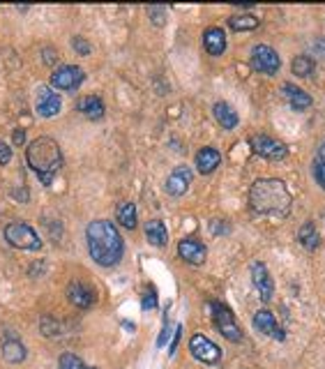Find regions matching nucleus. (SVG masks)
I'll return each mask as SVG.
<instances>
[{
	"label": "nucleus",
	"mask_w": 325,
	"mask_h": 369,
	"mask_svg": "<svg viewBox=\"0 0 325 369\" xmlns=\"http://www.w3.org/2000/svg\"><path fill=\"white\" fill-rule=\"evenodd\" d=\"M293 196L277 178H258L250 189V208L261 217L284 219L291 213Z\"/></svg>",
	"instance_id": "f257e3e1"
},
{
	"label": "nucleus",
	"mask_w": 325,
	"mask_h": 369,
	"mask_svg": "<svg viewBox=\"0 0 325 369\" xmlns=\"http://www.w3.org/2000/svg\"><path fill=\"white\" fill-rule=\"evenodd\" d=\"M86 240H88V252H91L93 261L101 268H111L123 259L125 243L113 222L108 219H95L86 228Z\"/></svg>",
	"instance_id": "f03ea898"
},
{
	"label": "nucleus",
	"mask_w": 325,
	"mask_h": 369,
	"mask_svg": "<svg viewBox=\"0 0 325 369\" xmlns=\"http://www.w3.org/2000/svg\"><path fill=\"white\" fill-rule=\"evenodd\" d=\"M25 160H28V167L42 178L44 184H51V178L58 174L62 167V150L58 141L49 136H40L33 143H28Z\"/></svg>",
	"instance_id": "7ed1b4c3"
},
{
	"label": "nucleus",
	"mask_w": 325,
	"mask_h": 369,
	"mask_svg": "<svg viewBox=\"0 0 325 369\" xmlns=\"http://www.w3.org/2000/svg\"><path fill=\"white\" fill-rule=\"evenodd\" d=\"M5 240L16 247V250H40L42 247V240L37 238V233L30 228L28 224H23V222H10L8 226H5Z\"/></svg>",
	"instance_id": "20e7f679"
},
{
	"label": "nucleus",
	"mask_w": 325,
	"mask_h": 369,
	"mask_svg": "<svg viewBox=\"0 0 325 369\" xmlns=\"http://www.w3.org/2000/svg\"><path fill=\"white\" fill-rule=\"evenodd\" d=\"M210 309H213V319H215L217 330H219V333L224 335L228 342L238 344V342L242 340V328L235 323L233 311L228 309L226 305H221V302H210Z\"/></svg>",
	"instance_id": "39448f33"
},
{
	"label": "nucleus",
	"mask_w": 325,
	"mask_h": 369,
	"mask_svg": "<svg viewBox=\"0 0 325 369\" xmlns=\"http://www.w3.org/2000/svg\"><path fill=\"white\" fill-rule=\"evenodd\" d=\"M250 62H252V69H256L261 74H277L279 67H282V58L279 53L272 47L267 44H256L252 49V56H250Z\"/></svg>",
	"instance_id": "423d86ee"
},
{
	"label": "nucleus",
	"mask_w": 325,
	"mask_h": 369,
	"mask_svg": "<svg viewBox=\"0 0 325 369\" xmlns=\"http://www.w3.org/2000/svg\"><path fill=\"white\" fill-rule=\"evenodd\" d=\"M250 145H252V150L256 152L258 157L270 160V162H279V160H284V157L289 155V148H286L282 141H277V139H272V136H265V134L252 136Z\"/></svg>",
	"instance_id": "0eeeda50"
},
{
	"label": "nucleus",
	"mask_w": 325,
	"mask_h": 369,
	"mask_svg": "<svg viewBox=\"0 0 325 369\" xmlns=\"http://www.w3.org/2000/svg\"><path fill=\"white\" fill-rule=\"evenodd\" d=\"M84 81H86L84 69L74 65H62L51 74V86H53L56 91H65V93H74Z\"/></svg>",
	"instance_id": "6e6552de"
},
{
	"label": "nucleus",
	"mask_w": 325,
	"mask_h": 369,
	"mask_svg": "<svg viewBox=\"0 0 325 369\" xmlns=\"http://www.w3.org/2000/svg\"><path fill=\"white\" fill-rule=\"evenodd\" d=\"M189 351L203 365H217L221 360V348L213 340H208L206 335H194L189 340Z\"/></svg>",
	"instance_id": "1a4fd4ad"
},
{
	"label": "nucleus",
	"mask_w": 325,
	"mask_h": 369,
	"mask_svg": "<svg viewBox=\"0 0 325 369\" xmlns=\"http://www.w3.org/2000/svg\"><path fill=\"white\" fill-rule=\"evenodd\" d=\"M250 270H252V282L258 289L261 300L270 302L272 296H275V282H272V277H270V272H267L265 263H258V261H256V263H252Z\"/></svg>",
	"instance_id": "9d476101"
},
{
	"label": "nucleus",
	"mask_w": 325,
	"mask_h": 369,
	"mask_svg": "<svg viewBox=\"0 0 325 369\" xmlns=\"http://www.w3.org/2000/svg\"><path fill=\"white\" fill-rule=\"evenodd\" d=\"M178 254L182 261H187L189 265H201L208 257V247L196 238H182L178 243Z\"/></svg>",
	"instance_id": "9b49d317"
},
{
	"label": "nucleus",
	"mask_w": 325,
	"mask_h": 369,
	"mask_svg": "<svg viewBox=\"0 0 325 369\" xmlns=\"http://www.w3.org/2000/svg\"><path fill=\"white\" fill-rule=\"evenodd\" d=\"M192 169L184 167V164H180V167H176L173 171H171V176L167 178V192L171 196H182L187 194L189 184H192Z\"/></svg>",
	"instance_id": "f8f14e48"
},
{
	"label": "nucleus",
	"mask_w": 325,
	"mask_h": 369,
	"mask_svg": "<svg viewBox=\"0 0 325 369\" xmlns=\"http://www.w3.org/2000/svg\"><path fill=\"white\" fill-rule=\"evenodd\" d=\"M254 328H256L258 333H263L267 337H272V340H277V342L286 340L282 326H279L277 319L272 316V311H267V309H258L256 314H254Z\"/></svg>",
	"instance_id": "ddd939ff"
},
{
	"label": "nucleus",
	"mask_w": 325,
	"mask_h": 369,
	"mask_svg": "<svg viewBox=\"0 0 325 369\" xmlns=\"http://www.w3.org/2000/svg\"><path fill=\"white\" fill-rule=\"evenodd\" d=\"M62 102L58 97V93H53L51 88H40L37 91V102H35V109L42 118H53L60 113Z\"/></svg>",
	"instance_id": "4468645a"
},
{
	"label": "nucleus",
	"mask_w": 325,
	"mask_h": 369,
	"mask_svg": "<svg viewBox=\"0 0 325 369\" xmlns=\"http://www.w3.org/2000/svg\"><path fill=\"white\" fill-rule=\"evenodd\" d=\"M219 164H221V152L217 148L206 145V148H201L199 152H196V169H199V174H203V176L213 174Z\"/></svg>",
	"instance_id": "2eb2a0df"
},
{
	"label": "nucleus",
	"mask_w": 325,
	"mask_h": 369,
	"mask_svg": "<svg viewBox=\"0 0 325 369\" xmlns=\"http://www.w3.org/2000/svg\"><path fill=\"white\" fill-rule=\"evenodd\" d=\"M203 47L210 56H221L226 51V33L221 28H208L206 33H203Z\"/></svg>",
	"instance_id": "dca6fc26"
},
{
	"label": "nucleus",
	"mask_w": 325,
	"mask_h": 369,
	"mask_svg": "<svg viewBox=\"0 0 325 369\" xmlns=\"http://www.w3.org/2000/svg\"><path fill=\"white\" fill-rule=\"evenodd\" d=\"M67 298H69V302H72L74 307H79V309H88L95 302L93 291L88 289L86 284H81V282H72L67 286Z\"/></svg>",
	"instance_id": "f3484780"
},
{
	"label": "nucleus",
	"mask_w": 325,
	"mask_h": 369,
	"mask_svg": "<svg viewBox=\"0 0 325 369\" xmlns=\"http://www.w3.org/2000/svg\"><path fill=\"white\" fill-rule=\"evenodd\" d=\"M282 93H284L286 102L291 104V109L304 111V109H309V106H311V97L302 91V88H298V86H293V84H284Z\"/></svg>",
	"instance_id": "a211bd4d"
},
{
	"label": "nucleus",
	"mask_w": 325,
	"mask_h": 369,
	"mask_svg": "<svg viewBox=\"0 0 325 369\" xmlns=\"http://www.w3.org/2000/svg\"><path fill=\"white\" fill-rule=\"evenodd\" d=\"M213 113H215V120L221 125V130H235L240 123L238 113L233 111L231 104H226V102H217L213 106Z\"/></svg>",
	"instance_id": "6ab92c4d"
},
{
	"label": "nucleus",
	"mask_w": 325,
	"mask_h": 369,
	"mask_svg": "<svg viewBox=\"0 0 325 369\" xmlns=\"http://www.w3.org/2000/svg\"><path fill=\"white\" fill-rule=\"evenodd\" d=\"M145 238L152 247H164L169 243V231L162 219H150L145 222Z\"/></svg>",
	"instance_id": "aec40b11"
},
{
	"label": "nucleus",
	"mask_w": 325,
	"mask_h": 369,
	"mask_svg": "<svg viewBox=\"0 0 325 369\" xmlns=\"http://www.w3.org/2000/svg\"><path fill=\"white\" fill-rule=\"evenodd\" d=\"M79 111L84 113L86 118L99 120L104 116V102H101L97 95H86V97L79 99Z\"/></svg>",
	"instance_id": "412c9836"
},
{
	"label": "nucleus",
	"mask_w": 325,
	"mask_h": 369,
	"mask_svg": "<svg viewBox=\"0 0 325 369\" xmlns=\"http://www.w3.org/2000/svg\"><path fill=\"white\" fill-rule=\"evenodd\" d=\"M3 358L12 362V365H19L25 358V346L19 340H14V337H8L3 342Z\"/></svg>",
	"instance_id": "4be33fe9"
},
{
	"label": "nucleus",
	"mask_w": 325,
	"mask_h": 369,
	"mask_svg": "<svg viewBox=\"0 0 325 369\" xmlns=\"http://www.w3.org/2000/svg\"><path fill=\"white\" fill-rule=\"evenodd\" d=\"M298 240H300V245L304 247V250H316L318 243H321V235H318L314 222H304V224L300 226V231H298Z\"/></svg>",
	"instance_id": "5701e85b"
},
{
	"label": "nucleus",
	"mask_w": 325,
	"mask_h": 369,
	"mask_svg": "<svg viewBox=\"0 0 325 369\" xmlns=\"http://www.w3.org/2000/svg\"><path fill=\"white\" fill-rule=\"evenodd\" d=\"M314 69H316V62L311 56H298V58H293V62H291V72L296 76H300V79L311 76Z\"/></svg>",
	"instance_id": "b1692460"
},
{
	"label": "nucleus",
	"mask_w": 325,
	"mask_h": 369,
	"mask_svg": "<svg viewBox=\"0 0 325 369\" xmlns=\"http://www.w3.org/2000/svg\"><path fill=\"white\" fill-rule=\"evenodd\" d=\"M258 16L254 14H233L228 19V25L235 30V33H242V30H256L258 28Z\"/></svg>",
	"instance_id": "393cba45"
},
{
	"label": "nucleus",
	"mask_w": 325,
	"mask_h": 369,
	"mask_svg": "<svg viewBox=\"0 0 325 369\" xmlns=\"http://www.w3.org/2000/svg\"><path fill=\"white\" fill-rule=\"evenodd\" d=\"M118 222L125 228H136V206H134V203H120Z\"/></svg>",
	"instance_id": "a878e982"
},
{
	"label": "nucleus",
	"mask_w": 325,
	"mask_h": 369,
	"mask_svg": "<svg viewBox=\"0 0 325 369\" xmlns=\"http://www.w3.org/2000/svg\"><path fill=\"white\" fill-rule=\"evenodd\" d=\"M314 178H316V182L321 184V189H325V143L316 150V157H314Z\"/></svg>",
	"instance_id": "bb28decb"
},
{
	"label": "nucleus",
	"mask_w": 325,
	"mask_h": 369,
	"mask_svg": "<svg viewBox=\"0 0 325 369\" xmlns=\"http://www.w3.org/2000/svg\"><path fill=\"white\" fill-rule=\"evenodd\" d=\"M58 369H88L84 365V360L74 353H62L60 360H58Z\"/></svg>",
	"instance_id": "cd10ccee"
},
{
	"label": "nucleus",
	"mask_w": 325,
	"mask_h": 369,
	"mask_svg": "<svg viewBox=\"0 0 325 369\" xmlns=\"http://www.w3.org/2000/svg\"><path fill=\"white\" fill-rule=\"evenodd\" d=\"M148 14H150L152 23H155V25H164V23H167V8L152 5V8H148Z\"/></svg>",
	"instance_id": "c85d7f7f"
},
{
	"label": "nucleus",
	"mask_w": 325,
	"mask_h": 369,
	"mask_svg": "<svg viewBox=\"0 0 325 369\" xmlns=\"http://www.w3.org/2000/svg\"><path fill=\"white\" fill-rule=\"evenodd\" d=\"M72 47H74L76 51H79V56H88V53H91V44H88V42L84 40V37H74V40H72Z\"/></svg>",
	"instance_id": "c756f323"
},
{
	"label": "nucleus",
	"mask_w": 325,
	"mask_h": 369,
	"mask_svg": "<svg viewBox=\"0 0 325 369\" xmlns=\"http://www.w3.org/2000/svg\"><path fill=\"white\" fill-rule=\"evenodd\" d=\"M12 162V148L5 141H0V167Z\"/></svg>",
	"instance_id": "7c9ffc66"
},
{
	"label": "nucleus",
	"mask_w": 325,
	"mask_h": 369,
	"mask_svg": "<svg viewBox=\"0 0 325 369\" xmlns=\"http://www.w3.org/2000/svg\"><path fill=\"white\" fill-rule=\"evenodd\" d=\"M311 47H314V51H318L321 56H325V40H323V37H316Z\"/></svg>",
	"instance_id": "2f4dec72"
},
{
	"label": "nucleus",
	"mask_w": 325,
	"mask_h": 369,
	"mask_svg": "<svg viewBox=\"0 0 325 369\" xmlns=\"http://www.w3.org/2000/svg\"><path fill=\"white\" fill-rule=\"evenodd\" d=\"M23 139H25V132H23V130H16V132H14V143H16V145H21V143H23Z\"/></svg>",
	"instance_id": "473e14b6"
},
{
	"label": "nucleus",
	"mask_w": 325,
	"mask_h": 369,
	"mask_svg": "<svg viewBox=\"0 0 325 369\" xmlns=\"http://www.w3.org/2000/svg\"><path fill=\"white\" fill-rule=\"evenodd\" d=\"M88 369H95V367H88Z\"/></svg>",
	"instance_id": "72a5a7b5"
}]
</instances>
